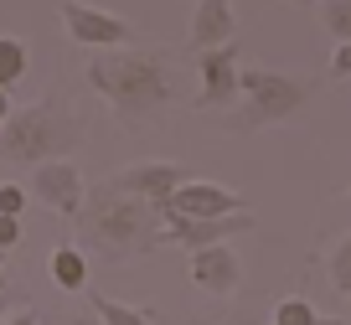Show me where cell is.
I'll return each instance as SVG.
<instances>
[{"label":"cell","instance_id":"cell-1","mask_svg":"<svg viewBox=\"0 0 351 325\" xmlns=\"http://www.w3.org/2000/svg\"><path fill=\"white\" fill-rule=\"evenodd\" d=\"M165 243V212L140 196L114 191L109 181H99L88 191L83 212H77V248L93 253L99 263H130L145 258Z\"/></svg>","mask_w":351,"mask_h":325},{"label":"cell","instance_id":"cell-2","mask_svg":"<svg viewBox=\"0 0 351 325\" xmlns=\"http://www.w3.org/2000/svg\"><path fill=\"white\" fill-rule=\"evenodd\" d=\"M83 77L124 124H145L150 114L171 108V98H176V62H171V52H155V47L93 52Z\"/></svg>","mask_w":351,"mask_h":325},{"label":"cell","instance_id":"cell-3","mask_svg":"<svg viewBox=\"0 0 351 325\" xmlns=\"http://www.w3.org/2000/svg\"><path fill=\"white\" fill-rule=\"evenodd\" d=\"M88 124L77 114V104L67 93H47L36 104L16 108L5 130H0V160H21V165H47V160H67L83 145Z\"/></svg>","mask_w":351,"mask_h":325},{"label":"cell","instance_id":"cell-4","mask_svg":"<svg viewBox=\"0 0 351 325\" xmlns=\"http://www.w3.org/2000/svg\"><path fill=\"white\" fill-rule=\"evenodd\" d=\"M315 88H320V77H310V73H274V67L243 62V98H238V114H232V130L253 134V130L295 119L315 98Z\"/></svg>","mask_w":351,"mask_h":325},{"label":"cell","instance_id":"cell-5","mask_svg":"<svg viewBox=\"0 0 351 325\" xmlns=\"http://www.w3.org/2000/svg\"><path fill=\"white\" fill-rule=\"evenodd\" d=\"M57 16H62L67 36H73L77 47H93V52H119V47L134 36V26L124 21V16L99 11V5H88V0H62Z\"/></svg>","mask_w":351,"mask_h":325},{"label":"cell","instance_id":"cell-6","mask_svg":"<svg viewBox=\"0 0 351 325\" xmlns=\"http://www.w3.org/2000/svg\"><path fill=\"white\" fill-rule=\"evenodd\" d=\"M26 191H32L47 212L67 217V222H77V212H83V202H88L83 171H77L73 160H47V165H36L32 181H26Z\"/></svg>","mask_w":351,"mask_h":325},{"label":"cell","instance_id":"cell-7","mask_svg":"<svg viewBox=\"0 0 351 325\" xmlns=\"http://www.w3.org/2000/svg\"><path fill=\"white\" fill-rule=\"evenodd\" d=\"M197 108H228L243 98V47H217V52H202L197 57Z\"/></svg>","mask_w":351,"mask_h":325},{"label":"cell","instance_id":"cell-8","mask_svg":"<svg viewBox=\"0 0 351 325\" xmlns=\"http://www.w3.org/2000/svg\"><path fill=\"white\" fill-rule=\"evenodd\" d=\"M186 181H191V176H186V165H181V160H140V165H130V171L109 176L114 191L140 196V202H150V206H165Z\"/></svg>","mask_w":351,"mask_h":325},{"label":"cell","instance_id":"cell-9","mask_svg":"<svg viewBox=\"0 0 351 325\" xmlns=\"http://www.w3.org/2000/svg\"><path fill=\"white\" fill-rule=\"evenodd\" d=\"M253 228V212H238V217H217V222H197V217H181V212H165V243H176V248H217V243L228 238H243V232Z\"/></svg>","mask_w":351,"mask_h":325},{"label":"cell","instance_id":"cell-10","mask_svg":"<svg viewBox=\"0 0 351 325\" xmlns=\"http://www.w3.org/2000/svg\"><path fill=\"white\" fill-rule=\"evenodd\" d=\"M160 212H181V217H197V222H217V217H238V212H248V206H243L238 191H228V186H217V181H186Z\"/></svg>","mask_w":351,"mask_h":325},{"label":"cell","instance_id":"cell-11","mask_svg":"<svg viewBox=\"0 0 351 325\" xmlns=\"http://www.w3.org/2000/svg\"><path fill=\"white\" fill-rule=\"evenodd\" d=\"M191 284L207 294H238L243 289V258L232 253V243L191 253Z\"/></svg>","mask_w":351,"mask_h":325},{"label":"cell","instance_id":"cell-12","mask_svg":"<svg viewBox=\"0 0 351 325\" xmlns=\"http://www.w3.org/2000/svg\"><path fill=\"white\" fill-rule=\"evenodd\" d=\"M186 36H191V47H197V57L217 52V47H232V42H238V16H232L228 0H197Z\"/></svg>","mask_w":351,"mask_h":325},{"label":"cell","instance_id":"cell-13","mask_svg":"<svg viewBox=\"0 0 351 325\" xmlns=\"http://www.w3.org/2000/svg\"><path fill=\"white\" fill-rule=\"evenodd\" d=\"M47 274H52V284L62 294H83L88 289V253L77 243H57L52 258H47Z\"/></svg>","mask_w":351,"mask_h":325},{"label":"cell","instance_id":"cell-14","mask_svg":"<svg viewBox=\"0 0 351 325\" xmlns=\"http://www.w3.org/2000/svg\"><path fill=\"white\" fill-rule=\"evenodd\" d=\"M26 67H32L26 42H21V36H11V32H0V88L11 93V88L26 77Z\"/></svg>","mask_w":351,"mask_h":325},{"label":"cell","instance_id":"cell-15","mask_svg":"<svg viewBox=\"0 0 351 325\" xmlns=\"http://www.w3.org/2000/svg\"><path fill=\"white\" fill-rule=\"evenodd\" d=\"M88 304H93V315H99L104 325H155V310L119 304V300H109V294H88Z\"/></svg>","mask_w":351,"mask_h":325},{"label":"cell","instance_id":"cell-16","mask_svg":"<svg viewBox=\"0 0 351 325\" xmlns=\"http://www.w3.org/2000/svg\"><path fill=\"white\" fill-rule=\"evenodd\" d=\"M320 26H326V36H336V47L351 42V0H326L320 5Z\"/></svg>","mask_w":351,"mask_h":325},{"label":"cell","instance_id":"cell-17","mask_svg":"<svg viewBox=\"0 0 351 325\" xmlns=\"http://www.w3.org/2000/svg\"><path fill=\"white\" fill-rule=\"evenodd\" d=\"M269 325H320V315H315V304H310V300L289 294V300H279V304H274Z\"/></svg>","mask_w":351,"mask_h":325},{"label":"cell","instance_id":"cell-18","mask_svg":"<svg viewBox=\"0 0 351 325\" xmlns=\"http://www.w3.org/2000/svg\"><path fill=\"white\" fill-rule=\"evenodd\" d=\"M330 284H336L341 294H351V232L330 248Z\"/></svg>","mask_w":351,"mask_h":325},{"label":"cell","instance_id":"cell-19","mask_svg":"<svg viewBox=\"0 0 351 325\" xmlns=\"http://www.w3.org/2000/svg\"><path fill=\"white\" fill-rule=\"evenodd\" d=\"M26 202H32V191L21 181H0V217H21Z\"/></svg>","mask_w":351,"mask_h":325},{"label":"cell","instance_id":"cell-20","mask_svg":"<svg viewBox=\"0 0 351 325\" xmlns=\"http://www.w3.org/2000/svg\"><path fill=\"white\" fill-rule=\"evenodd\" d=\"M21 243V217H0V253H11Z\"/></svg>","mask_w":351,"mask_h":325},{"label":"cell","instance_id":"cell-21","mask_svg":"<svg viewBox=\"0 0 351 325\" xmlns=\"http://www.w3.org/2000/svg\"><path fill=\"white\" fill-rule=\"evenodd\" d=\"M330 77H351V42L336 47V57H330Z\"/></svg>","mask_w":351,"mask_h":325},{"label":"cell","instance_id":"cell-22","mask_svg":"<svg viewBox=\"0 0 351 325\" xmlns=\"http://www.w3.org/2000/svg\"><path fill=\"white\" fill-rule=\"evenodd\" d=\"M0 325H42V320H36V310H32V304H21V310H11Z\"/></svg>","mask_w":351,"mask_h":325},{"label":"cell","instance_id":"cell-23","mask_svg":"<svg viewBox=\"0 0 351 325\" xmlns=\"http://www.w3.org/2000/svg\"><path fill=\"white\" fill-rule=\"evenodd\" d=\"M16 108H11V93H5V88H0V130H5V119H11Z\"/></svg>","mask_w":351,"mask_h":325},{"label":"cell","instance_id":"cell-24","mask_svg":"<svg viewBox=\"0 0 351 325\" xmlns=\"http://www.w3.org/2000/svg\"><path fill=\"white\" fill-rule=\"evenodd\" d=\"M57 325H104L99 315H67V320H57Z\"/></svg>","mask_w":351,"mask_h":325},{"label":"cell","instance_id":"cell-25","mask_svg":"<svg viewBox=\"0 0 351 325\" xmlns=\"http://www.w3.org/2000/svg\"><path fill=\"white\" fill-rule=\"evenodd\" d=\"M0 294H11V274H5V263H0Z\"/></svg>","mask_w":351,"mask_h":325},{"label":"cell","instance_id":"cell-26","mask_svg":"<svg viewBox=\"0 0 351 325\" xmlns=\"http://www.w3.org/2000/svg\"><path fill=\"white\" fill-rule=\"evenodd\" d=\"M5 315H11V294H0V320H5Z\"/></svg>","mask_w":351,"mask_h":325},{"label":"cell","instance_id":"cell-27","mask_svg":"<svg viewBox=\"0 0 351 325\" xmlns=\"http://www.w3.org/2000/svg\"><path fill=\"white\" fill-rule=\"evenodd\" d=\"M289 5H315V11H320V5H326V0H289Z\"/></svg>","mask_w":351,"mask_h":325},{"label":"cell","instance_id":"cell-28","mask_svg":"<svg viewBox=\"0 0 351 325\" xmlns=\"http://www.w3.org/2000/svg\"><path fill=\"white\" fill-rule=\"evenodd\" d=\"M202 325H248V320H202Z\"/></svg>","mask_w":351,"mask_h":325},{"label":"cell","instance_id":"cell-29","mask_svg":"<svg viewBox=\"0 0 351 325\" xmlns=\"http://www.w3.org/2000/svg\"><path fill=\"white\" fill-rule=\"evenodd\" d=\"M320 325H346V320H336V315H326V320H320Z\"/></svg>","mask_w":351,"mask_h":325},{"label":"cell","instance_id":"cell-30","mask_svg":"<svg viewBox=\"0 0 351 325\" xmlns=\"http://www.w3.org/2000/svg\"><path fill=\"white\" fill-rule=\"evenodd\" d=\"M346 206H351V191H346Z\"/></svg>","mask_w":351,"mask_h":325}]
</instances>
